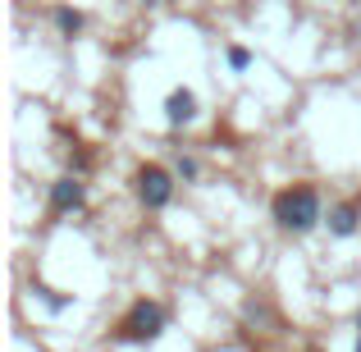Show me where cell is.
Segmentation results:
<instances>
[{
	"label": "cell",
	"instance_id": "8",
	"mask_svg": "<svg viewBox=\"0 0 361 352\" xmlns=\"http://www.w3.org/2000/svg\"><path fill=\"white\" fill-rule=\"evenodd\" d=\"M32 293H37V298H42L51 311H64V307H73V298H69V293H55V289H46V284H32Z\"/></svg>",
	"mask_w": 361,
	"mask_h": 352
},
{
	"label": "cell",
	"instance_id": "5",
	"mask_svg": "<svg viewBox=\"0 0 361 352\" xmlns=\"http://www.w3.org/2000/svg\"><path fill=\"white\" fill-rule=\"evenodd\" d=\"M197 119V92L192 87H174L165 97V123L169 128H183V123Z\"/></svg>",
	"mask_w": 361,
	"mask_h": 352
},
{
	"label": "cell",
	"instance_id": "7",
	"mask_svg": "<svg viewBox=\"0 0 361 352\" xmlns=\"http://www.w3.org/2000/svg\"><path fill=\"white\" fill-rule=\"evenodd\" d=\"M55 28H60V37H78L82 32V23H87V18H82V9H73V5H55Z\"/></svg>",
	"mask_w": 361,
	"mask_h": 352
},
{
	"label": "cell",
	"instance_id": "2",
	"mask_svg": "<svg viewBox=\"0 0 361 352\" xmlns=\"http://www.w3.org/2000/svg\"><path fill=\"white\" fill-rule=\"evenodd\" d=\"M165 329H169V311H165V302H156V298H137L128 311H123V320L115 325V339H119V344H137V348H147V344H156Z\"/></svg>",
	"mask_w": 361,
	"mask_h": 352
},
{
	"label": "cell",
	"instance_id": "12",
	"mask_svg": "<svg viewBox=\"0 0 361 352\" xmlns=\"http://www.w3.org/2000/svg\"><path fill=\"white\" fill-rule=\"evenodd\" d=\"M353 352H361V339H357V348H353Z\"/></svg>",
	"mask_w": 361,
	"mask_h": 352
},
{
	"label": "cell",
	"instance_id": "10",
	"mask_svg": "<svg viewBox=\"0 0 361 352\" xmlns=\"http://www.w3.org/2000/svg\"><path fill=\"white\" fill-rule=\"evenodd\" d=\"M174 174L183 178V183H197V174H202V165H197V156H178V160H174Z\"/></svg>",
	"mask_w": 361,
	"mask_h": 352
},
{
	"label": "cell",
	"instance_id": "3",
	"mask_svg": "<svg viewBox=\"0 0 361 352\" xmlns=\"http://www.w3.org/2000/svg\"><path fill=\"white\" fill-rule=\"evenodd\" d=\"M174 178L165 165H137V174H133V193H137V202L147 206V211H165L169 202H174Z\"/></svg>",
	"mask_w": 361,
	"mask_h": 352
},
{
	"label": "cell",
	"instance_id": "6",
	"mask_svg": "<svg viewBox=\"0 0 361 352\" xmlns=\"http://www.w3.org/2000/svg\"><path fill=\"white\" fill-rule=\"evenodd\" d=\"M325 224H329V238H353V233L361 229V206H357V202H338V206H329Z\"/></svg>",
	"mask_w": 361,
	"mask_h": 352
},
{
	"label": "cell",
	"instance_id": "1",
	"mask_svg": "<svg viewBox=\"0 0 361 352\" xmlns=\"http://www.w3.org/2000/svg\"><path fill=\"white\" fill-rule=\"evenodd\" d=\"M270 215H274V224H279L283 233H293V238H302V233L316 229V224H325V206H320V193L311 183L279 188L274 202H270Z\"/></svg>",
	"mask_w": 361,
	"mask_h": 352
},
{
	"label": "cell",
	"instance_id": "11",
	"mask_svg": "<svg viewBox=\"0 0 361 352\" xmlns=\"http://www.w3.org/2000/svg\"><path fill=\"white\" fill-rule=\"evenodd\" d=\"M357 329H361V311H357Z\"/></svg>",
	"mask_w": 361,
	"mask_h": 352
},
{
	"label": "cell",
	"instance_id": "4",
	"mask_svg": "<svg viewBox=\"0 0 361 352\" xmlns=\"http://www.w3.org/2000/svg\"><path fill=\"white\" fill-rule=\"evenodd\" d=\"M51 215H73L87 206V183H82V174H64L51 183Z\"/></svg>",
	"mask_w": 361,
	"mask_h": 352
},
{
	"label": "cell",
	"instance_id": "9",
	"mask_svg": "<svg viewBox=\"0 0 361 352\" xmlns=\"http://www.w3.org/2000/svg\"><path fill=\"white\" fill-rule=\"evenodd\" d=\"M224 60H229L233 73H247V69H252V51H247V46H229V51H224Z\"/></svg>",
	"mask_w": 361,
	"mask_h": 352
}]
</instances>
